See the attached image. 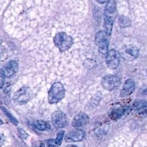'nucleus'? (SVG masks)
Here are the masks:
<instances>
[{"label": "nucleus", "instance_id": "3", "mask_svg": "<svg viewBox=\"0 0 147 147\" xmlns=\"http://www.w3.org/2000/svg\"><path fill=\"white\" fill-rule=\"evenodd\" d=\"M65 96V88L60 82H56L51 86L48 94L49 102L51 104H55L60 102Z\"/></svg>", "mask_w": 147, "mask_h": 147}, {"label": "nucleus", "instance_id": "27", "mask_svg": "<svg viewBox=\"0 0 147 147\" xmlns=\"http://www.w3.org/2000/svg\"><path fill=\"white\" fill-rule=\"evenodd\" d=\"M67 147H77V146H73V145H71V146H67Z\"/></svg>", "mask_w": 147, "mask_h": 147}, {"label": "nucleus", "instance_id": "20", "mask_svg": "<svg viewBox=\"0 0 147 147\" xmlns=\"http://www.w3.org/2000/svg\"><path fill=\"white\" fill-rule=\"evenodd\" d=\"M18 134H19L20 137L23 138V139H25V138H28V134L22 128H19L18 129Z\"/></svg>", "mask_w": 147, "mask_h": 147}, {"label": "nucleus", "instance_id": "11", "mask_svg": "<svg viewBox=\"0 0 147 147\" xmlns=\"http://www.w3.org/2000/svg\"><path fill=\"white\" fill-rule=\"evenodd\" d=\"M89 117L84 113H80L74 118L72 125L74 128H81L84 126L89 123Z\"/></svg>", "mask_w": 147, "mask_h": 147}, {"label": "nucleus", "instance_id": "19", "mask_svg": "<svg viewBox=\"0 0 147 147\" xmlns=\"http://www.w3.org/2000/svg\"><path fill=\"white\" fill-rule=\"evenodd\" d=\"M63 135H64V131H60L59 133L57 134V136H56V138L55 140L56 141V144L58 146L60 145L62 142V140H63Z\"/></svg>", "mask_w": 147, "mask_h": 147}, {"label": "nucleus", "instance_id": "14", "mask_svg": "<svg viewBox=\"0 0 147 147\" xmlns=\"http://www.w3.org/2000/svg\"><path fill=\"white\" fill-rule=\"evenodd\" d=\"M133 108L137 113L147 115V102L144 100H136L134 103Z\"/></svg>", "mask_w": 147, "mask_h": 147}, {"label": "nucleus", "instance_id": "2", "mask_svg": "<svg viewBox=\"0 0 147 147\" xmlns=\"http://www.w3.org/2000/svg\"><path fill=\"white\" fill-rule=\"evenodd\" d=\"M53 43L61 52L69 51L74 45V39L70 35L64 32H58L53 38Z\"/></svg>", "mask_w": 147, "mask_h": 147}, {"label": "nucleus", "instance_id": "22", "mask_svg": "<svg viewBox=\"0 0 147 147\" xmlns=\"http://www.w3.org/2000/svg\"><path fill=\"white\" fill-rule=\"evenodd\" d=\"M32 147H45V144L42 141H37L32 144Z\"/></svg>", "mask_w": 147, "mask_h": 147}, {"label": "nucleus", "instance_id": "12", "mask_svg": "<svg viewBox=\"0 0 147 147\" xmlns=\"http://www.w3.org/2000/svg\"><path fill=\"white\" fill-rule=\"evenodd\" d=\"M18 70V64L15 61H10L4 66L2 71L5 77H11Z\"/></svg>", "mask_w": 147, "mask_h": 147}, {"label": "nucleus", "instance_id": "16", "mask_svg": "<svg viewBox=\"0 0 147 147\" xmlns=\"http://www.w3.org/2000/svg\"><path fill=\"white\" fill-rule=\"evenodd\" d=\"M125 113V110L122 107H118L113 110L112 113H111V118L113 120H118V118H121Z\"/></svg>", "mask_w": 147, "mask_h": 147}, {"label": "nucleus", "instance_id": "21", "mask_svg": "<svg viewBox=\"0 0 147 147\" xmlns=\"http://www.w3.org/2000/svg\"><path fill=\"white\" fill-rule=\"evenodd\" d=\"M5 74H4L2 70H0V90L3 87L5 84Z\"/></svg>", "mask_w": 147, "mask_h": 147}, {"label": "nucleus", "instance_id": "8", "mask_svg": "<svg viewBox=\"0 0 147 147\" xmlns=\"http://www.w3.org/2000/svg\"><path fill=\"white\" fill-rule=\"evenodd\" d=\"M52 123L56 128H61L67 125V118L66 115L62 111H56L52 114L51 116Z\"/></svg>", "mask_w": 147, "mask_h": 147}, {"label": "nucleus", "instance_id": "4", "mask_svg": "<svg viewBox=\"0 0 147 147\" xmlns=\"http://www.w3.org/2000/svg\"><path fill=\"white\" fill-rule=\"evenodd\" d=\"M96 44L98 46L99 51L102 54H107L108 52V40L107 34L105 31H100L95 37Z\"/></svg>", "mask_w": 147, "mask_h": 147}, {"label": "nucleus", "instance_id": "15", "mask_svg": "<svg viewBox=\"0 0 147 147\" xmlns=\"http://www.w3.org/2000/svg\"><path fill=\"white\" fill-rule=\"evenodd\" d=\"M34 126L39 131H46L49 129L50 126L48 123L43 121H37L34 123Z\"/></svg>", "mask_w": 147, "mask_h": 147}, {"label": "nucleus", "instance_id": "6", "mask_svg": "<svg viewBox=\"0 0 147 147\" xmlns=\"http://www.w3.org/2000/svg\"><path fill=\"white\" fill-rule=\"evenodd\" d=\"M106 63L111 69H115L120 64V53L116 50H110L106 56Z\"/></svg>", "mask_w": 147, "mask_h": 147}, {"label": "nucleus", "instance_id": "24", "mask_svg": "<svg viewBox=\"0 0 147 147\" xmlns=\"http://www.w3.org/2000/svg\"><path fill=\"white\" fill-rule=\"evenodd\" d=\"M4 142H5V137L3 135L0 134V146L4 144Z\"/></svg>", "mask_w": 147, "mask_h": 147}, {"label": "nucleus", "instance_id": "18", "mask_svg": "<svg viewBox=\"0 0 147 147\" xmlns=\"http://www.w3.org/2000/svg\"><path fill=\"white\" fill-rule=\"evenodd\" d=\"M1 108H2V110H3V112L5 113V115H6L7 116L8 118H9V121H10L12 123L15 124V125H18V121H17V120H16V118H15V117H14L13 115H12V114L9 113V111H8V110H7V109L5 108V107H1Z\"/></svg>", "mask_w": 147, "mask_h": 147}, {"label": "nucleus", "instance_id": "13", "mask_svg": "<svg viewBox=\"0 0 147 147\" xmlns=\"http://www.w3.org/2000/svg\"><path fill=\"white\" fill-rule=\"evenodd\" d=\"M135 90V82L131 79H128L124 83L121 92V97H126L130 95Z\"/></svg>", "mask_w": 147, "mask_h": 147}, {"label": "nucleus", "instance_id": "9", "mask_svg": "<svg viewBox=\"0 0 147 147\" xmlns=\"http://www.w3.org/2000/svg\"><path fill=\"white\" fill-rule=\"evenodd\" d=\"M139 51L138 49L135 46H126L122 48L121 51V55L127 60H131V59H136L138 56Z\"/></svg>", "mask_w": 147, "mask_h": 147}, {"label": "nucleus", "instance_id": "10", "mask_svg": "<svg viewBox=\"0 0 147 147\" xmlns=\"http://www.w3.org/2000/svg\"><path fill=\"white\" fill-rule=\"evenodd\" d=\"M84 138H85V133L80 128L72 130L70 132L68 133L66 136V141H71V142L82 141Z\"/></svg>", "mask_w": 147, "mask_h": 147}, {"label": "nucleus", "instance_id": "7", "mask_svg": "<svg viewBox=\"0 0 147 147\" xmlns=\"http://www.w3.org/2000/svg\"><path fill=\"white\" fill-rule=\"evenodd\" d=\"M120 80L118 77L113 75H107L102 80V86L107 91H112L119 85Z\"/></svg>", "mask_w": 147, "mask_h": 147}, {"label": "nucleus", "instance_id": "5", "mask_svg": "<svg viewBox=\"0 0 147 147\" xmlns=\"http://www.w3.org/2000/svg\"><path fill=\"white\" fill-rule=\"evenodd\" d=\"M32 97V92L28 87H22L20 90L17 91L14 94V101L17 104L22 105L28 102Z\"/></svg>", "mask_w": 147, "mask_h": 147}, {"label": "nucleus", "instance_id": "26", "mask_svg": "<svg viewBox=\"0 0 147 147\" xmlns=\"http://www.w3.org/2000/svg\"><path fill=\"white\" fill-rule=\"evenodd\" d=\"M143 94H146V95H147V89H146V90H144V92H143Z\"/></svg>", "mask_w": 147, "mask_h": 147}, {"label": "nucleus", "instance_id": "23", "mask_svg": "<svg viewBox=\"0 0 147 147\" xmlns=\"http://www.w3.org/2000/svg\"><path fill=\"white\" fill-rule=\"evenodd\" d=\"M58 145L56 144V141L53 139H51L48 141V147H57Z\"/></svg>", "mask_w": 147, "mask_h": 147}, {"label": "nucleus", "instance_id": "1", "mask_svg": "<svg viewBox=\"0 0 147 147\" xmlns=\"http://www.w3.org/2000/svg\"><path fill=\"white\" fill-rule=\"evenodd\" d=\"M116 17V6L114 0H110L105 9L104 14V28L107 35L111 34L113 25Z\"/></svg>", "mask_w": 147, "mask_h": 147}, {"label": "nucleus", "instance_id": "17", "mask_svg": "<svg viewBox=\"0 0 147 147\" xmlns=\"http://www.w3.org/2000/svg\"><path fill=\"white\" fill-rule=\"evenodd\" d=\"M119 25L121 28H128L131 26V22L128 18L125 16H121L119 18Z\"/></svg>", "mask_w": 147, "mask_h": 147}, {"label": "nucleus", "instance_id": "28", "mask_svg": "<svg viewBox=\"0 0 147 147\" xmlns=\"http://www.w3.org/2000/svg\"><path fill=\"white\" fill-rule=\"evenodd\" d=\"M2 123H2V121H0V124H2Z\"/></svg>", "mask_w": 147, "mask_h": 147}, {"label": "nucleus", "instance_id": "25", "mask_svg": "<svg viewBox=\"0 0 147 147\" xmlns=\"http://www.w3.org/2000/svg\"><path fill=\"white\" fill-rule=\"evenodd\" d=\"M110 0H97V2H99V3H101V4H104V3H106V2H108Z\"/></svg>", "mask_w": 147, "mask_h": 147}]
</instances>
